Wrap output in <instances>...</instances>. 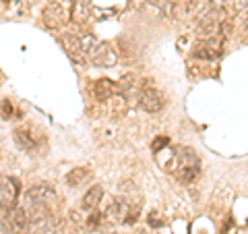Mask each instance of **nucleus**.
<instances>
[{
	"mask_svg": "<svg viewBox=\"0 0 248 234\" xmlns=\"http://www.w3.org/2000/svg\"><path fill=\"white\" fill-rule=\"evenodd\" d=\"M230 19L228 11L223 6H211L207 13H203L197 19V33L201 35V40L205 37H219V27Z\"/></svg>",
	"mask_w": 248,
	"mask_h": 234,
	"instance_id": "obj_2",
	"label": "nucleus"
},
{
	"mask_svg": "<svg viewBox=\"0 0 248 234\" xmlns=\"http://www.w3.org/2000/svg\"><path fill=\"white\" fill-rule=\"evenodd\" d=\"M244 29L248 31V11H246V17H244Z\"/></svg>",
	"mask_w": 248,
	"mask_h": 234,
	"instance_id": "obj_22",
	"label": "nucleus"
},
{
	"mask_svg": "<svg viewBox=\"0 0 248 234\" xmlns=\"http://www.w3.org/2000/svg\"><path fill=\"white\" fill-rule=\"evenodd\" d=\"M83 46H85V54H87V60H91V65L95 67H112L116 65V52L110 48V44L106 42H99L95 37H85L83 40Z\"/></svg>",
	"mask_w": 248,
	"mask_h": 234,
	"instance_id": "obj_3",
	"label": "nucleus"
},
{
	"mask_svg": "<svg viewBox=\"0 0 248 234\" xmlns=\"http://www.w3.org/2000/svg\"><path fill=\"white\" fill-rule=\"evenodd\" d=\"M130 212H133V205H130V201L124 199H112L110 203H108V209L104 212L106 217H110L114 222H126Z\"/></svg>",
	"mask_w": 248,
	"mask_h": 234,
	"instance_id": "obj_11",
	"label": "nucleus"
},
{
	"mask_svg": "<svg viewBox=\"0 0 248 234\" xmlns=\"http://www.w3.org/2000/svg\"><path fill=\"white\" fill-rule=\"evenodd\" d=\"M118 46H120V54H122L124 58H135V52H137V50L133 48V46H130V42L126 40V37H120Z\"/></svg>",
	"mask_w": 248,
	"mask_h": 234,
	"instance_id": "obj_18",
	"label": "nucleus"
},
{
	"mask_svg": "<svg viewBox=\"0 0 248 234\" xmlns=\"http://www.w3.org/2000/svg\"><path fill=\"white\" fill-rule=\"evenodd\" d=\"M89 168H73L71 172L66 174V184H71V186H81L85 181L89 178Z\"/></svg>",
	"mask_w": 248,
	"mask_h": 234,
	"instance_id": "obj_16",
	"label": "nucleus"
},
{
	"mask_svg": "<svg viewBox=\"0 0 248 234\" xmlns=\"http://www.w3.org/2000/svg\"><path fill=\"white\" fill-rule=\"evenodd\" d=\"M2 2V11L9 17H21L25 13V2L23 0H0Z\"/></svg>",
	"mask_w": 248,
	"mask_h": 234,
	"instance_id": "obj_15",
	"label": "nucleus"
},
{
	"mask_svg": "<svg viewBox=\"0 0 248 234\" xmlns=\"http://www.w3.org/2000/svg\"><path fill=\"white\" fill-rule=\"evenodd\" d=\"M25 199L29 203H42L46 207H54L58 203V193L54 191V186L48 184V183H40L35 186H31V189L25 193Z\"/></svg>",
	"mask_w": 248,
	"mask_h": 234,
	"instance_id": "obj_6",
	"label": "nucleus"
},
{
	"mask_svg": "<svg viewBox=\"0 0 248 234\" xmlns=\"http://www.w3.org/2000/svg\"><path fill=\"white\" fill-rule=\"evenodd\" d=\"M168 170H172L180 183L188 184L201 172V160L190 147H178L174 150V160L168 164Z\"/></svg>",
	"mask_w": 248,
	"mask_h": 234,
	"instance_id": "obj_1",
	"label": "nucleus"
},
{
	"mask_svg": "<svg viewBox=\"0 0 248 234\" xmlns=\"http://www.w3.org/2000/svg\"><path fill=\"white\" fill-rule=\"evenodd\" d=\"M223 42L221 37H205V40H199L192 48V56L199 60H215L223 54Z\"/></svg>",
	"mask_w": 248,
	"mask_h": 234,
	"instance_id": "obj_5",
	"label": "nucleus"
},
{
	"mask_svg": "<svg viewBox=\"0 0 248 234\" xmlns=\"http://www.w3.org/2000/svg\"><path fill=\"white\" fill-rule=\"evenodd\" d=\"M13 135H15L17 145L25 151H37L40 150V143L44 141V135L40 131H35L33 127H19V129H15Z\"/></svg>",
	"mask_w": 248,
	"mask_h": 234,
	"instance_id": "obj_7",
	"label": "nucleus"
},
{
	"mask_svg": "<svg viewBox=\"0 0 248 234\" xmlns=\"http://www.w3.org/2000/svg\"><path fill=\"white\" fill-rule=\"evenodd\" d=\"M118 83H114L110 79H97L93 83V96H95L97 102H108L114 96H118Z\"/></svg>",
	"mask_w": 248,
	"mask_h": 234,
	"instance_id": "obj_12",
	"label": "nucleus"
},
{
	"mask_svg": "<svg viewBox=\"0 0 248 234\" xmlns=\"http://www.w3.org/2000/svg\"><path fill=\"white\" fill-rule=\"evenodd\" d=\"M166 145H170V139H168V137H159V139H155V141L151 143V150H153L155 153H161Z\"/></svg>",
	"mask_w": 248,
	"mask_h": 234,
	"instance_id": "obj_20",
	"label": "nucleus"
},
{
	"mask_svg": "<svg viewBox=\"0 0 248 234\" xmlns=\"http://www.w3.org/2000/svg\"><path fill=\"white\" fill-rule=\"evenodd\" d=\"M135 85H137V75H135V73H126V75H124L122 79L118 81V91L124 96V93L130 91V89L135 87Z\"/></svg>",
	"mask_w": 248,
	"mask_h": 234,
	"instance_id": "obj_17",
	"label": "nucleus"
},
{
	"mask_svg": "<svg viewBox=\"0 0 248 234\" xmlns=\"http://www.w3.org/2000/svg\"><path fill=\"white\" fill-rule=\"evenodd\" d=\"M102 197H104L102 184H93L91 189L85 193V197H83V209H87V212H93V209H97Z\"/></svg>",
	"mask_w": 248,
	"mask_h": 234,
	"instance_id": "obj_14",
	"label": "nucleus"
},
{
	"mask_svg": "<svg viewBox=\"0 0 248 234\" xmlns=\"http://www.w3.org/2000/svg\"><path fill=\"white\" fill-rule=\"evenodd\" d=\"M149 224H151V226H159V216L155 214V212L149 216Z\"/></svg>",
	"mask_w": 248,
	"mask_h": 234,
	"instance_id": "obj_21",
	"label": "nucleus"
},
{
	"mask_svg": "<svg viewBox=\"0 0 248 234\" xmlns=\"http://www.w3.org/2000/svg\"><path fill=\"white\" fill-rule=\"evenodd\" d=\"M0 116H2L4 120H9L11 116H13V104H11V100H0Z\"/></svg>",
	"mask_w": 248,
	"mask_h": 234,
	"instance_id": "obj_19",
	"label": "nucleus"
},
{
	"mask_svg": "<svg viewBox=\"0 0 248 234\" xmlns=\"http://www.w3.org/2000/svg\"><path fill=\"white\" fill-rule=\"evenodd\" d=\"M73 21L87 23L91 17V0H73Z\"/></svg>",
	"mask_w": 248,
	"mask_h": 234,
	"instance_id": "obj_13",
	"label": "nucleus"
},
{
	"mask_svg": "<svg viewBox=\"0 0 248 234\" xmlns=\"http://www.w3.org/2000/svg\"><path fill=\"white\" fill-rule=\"evenodd\" d=\"M68 19V13L64 9V4L62 2H48L44 6V11H42V21H44V25L46 27H50V29H58L62 27L66 23Z\"/></svg>",
	"mask_w": 248,
	"mask_h": 234,
	"instance_id": "obj_8",
	"label": "nucleus"
},
{
	"mask_svg": "<svg viewBox=\"0 0 248 234\" xmlns=\"http://www.w3.org/2000/svg\"><path fill=\"white\" fill-rule=\"evenodd\" d=\"M60 44H62V48L66 50V54L77 62V65H83V62L87 60L85 46H83V37L75 35V33H62L60 35Z\"/></svg>",
	"mask_w": 248,
	"mask_h": 234,
	"instance_id": "obj_9",
	"label": "nucleus"
},
{
	"mask_svg": "<svg viewBox=\"0 0 248 234\" xmlns=\"http://www.w3.org/2000/svg\"><path fill=\"white\" fill-rule=\"evenodd\" d=\"M139 106H141L145 112L155 114V112H159L161 108L166 106V98H164V93H161L159 89L145 87L141 91V96H139Z\"/></svg>",
	"mask_w": 248,
	"mask_h": 234,
	"instance_id": "obj_10",
	"label": "nucleus"
},
{
	"mask_svg": "<svg viewBox=\"0 0 248 234\" xmlns=\"http://www.w3.org/2000/svg\"><path fill=\"white\" fill-rule=\"evenodd\" d=\"M21 195V183L13 176H0V212L11 214L19 201Z\"/></svg>",
	"mask_w": 248,
	"mask_h": 234,
	"instance_id": "obj_4",
	"label": "nucleus"
}]
</instances>
